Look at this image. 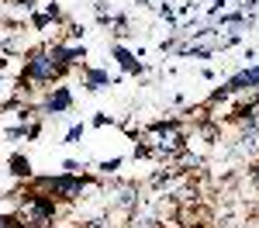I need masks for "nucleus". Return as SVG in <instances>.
I'll return each instance as SVG.
<instances>
[{"label":"nucleus","mask_w":259,"mask_h":228,"mask_svg":"<svg viewBox=\"0 0 259 228\" xmlns=\"http://www.w3.org/2000/svg\"><path fill=\"white\" fill-rule=\"evenodd\" d=\"M121 166H124V156H111V159L97 163V180H111V176H118Z\"/></svg>","instance_id":"nucleus-6"},{"label":"nucleus","mask_w":259,"mask_h":228,"mask_svg":"<svg viewBox=\"0 0 259 228\" xmlns=\"http://www.w3.org/2000/svg\"><path fill=\"white\" fill-rule=\"evenodd\" d=\"M121 131H124V135H139V121H135V118H124V121H121Z\"/></svg>","instance_id":"nucleus-8"},{"label":"nucleus","mask_w":259,"mask_h":228,"mask_svg":"<svg viewBox=\"0 0 259 228\" xmlns=\"http://www.w3.org/2000/svg\"><path fill=\"white\" fill-rule=\"evenodd\" d=\"M232 94H242V90H249V94H259V62L256 66H245V69H239L232 80L225 83Z\"/></svg>","instance_id":"nucleus-3"},{"label":"nucleus","mask_w":259,"mask_h":228,"mask_svg":"<svg viewBox=\"0 0 259 228\" xmlns=\"http://www.w3.org/2000/svg\"><path fill=\"white\" fill-rule=\"evenodd\" d=\"M7 173H11L18 184H28V180L35 176V166H31V159H28L24 152H14V156L7 159Z\"/></svg>","instance_id":"nucleus-4"},{"label":"nucleus","mask_w":259,"mask_h":228,"mask_svg":"<svg viewBox=\"0 0 259 228\" xmlns=\"http://www.w3.org/2000/svg\"><path fill=\"white\" fill-rule=\"evenodd\" d=\"M111 59L118 62V66L124 69V73H128V76H145V62H142V56H135L128 45L114 41V45H111Z\"/></svg>","instance_id":"nucleus-2"},{"label":"nucleus","mask_w":259,"mask_h":228,"mask_svg":"<svg viewBox=\"0 0 259 228\" xmlns=\"http://www.w3.org/2000/svg\"><path fill=\"white\" fill-rule=\"evenodd\" d=\"M83 131H87V124H73V128L66 131V145H76L83 139Z\"/></svg>","instance_id":"nucleus-7"},{"label":"nucleus","mask_w":259,"mask_h":228,"mask_svg":"<svg viewBox=\"0 0 259 228\" xmlns=\"http://www.w3.org/2000/svg\"><path fill=\"white\" fill-rule=\"evenodd\" d=\"M111 83H114V76H111L107 69H94V66H83V86H87V90H94V94H97V90H107Z\"/></svg>","instance_id":"nucleus-5"},{"label":"nucleus","mask_w":259,"mask_h":228,"mask_svg":"<svg viewBox=\"0 0 259 228\" xmlns=\"http://www.w3.org/2000/svg\"><path fill=\"white\" fill-rule=\"evenodd\" d=\"M38 111H41V118H62V114H69L73 111V90L66 83L49 86L38 101Z\"/></svg>","instance_id":"nucleus-1"},{"label":"nucleus","mask_w":259,"mask_h":228,"mask_svg":"<svg viewBox=\"0 0 259 228\" xmlns=\"http://www.w3.org/2000/svg\"><path fill=\"white\" fill-rule=\"evenodd\" d=\"M107 124H114V118H111V114H104V111H100L97 118H94V128H107Z\"/></svg>","instance_id":"nucleus-9"},{"label":"nucleus","mask_w":259,"mask_h":228,"mask_svg":"<svg viewBox=\"0 0 259 228\" xmlns=\"http://www.w3.org/2000/svg\"><path fill=\"white\" fill-rule=\"evenodd\" d=\"M256 7H259V0H245V4H242V14H252Z\"/></svg>","instance_id":"nucleus-10"}]
</instances>
